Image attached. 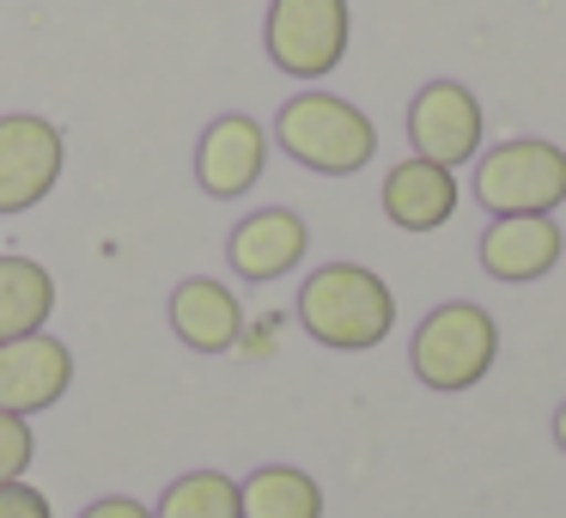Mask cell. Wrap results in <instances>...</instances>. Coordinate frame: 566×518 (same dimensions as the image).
Masks as SVG:
<instances>
[{"instance_id":"6da1fadb","label":"cell","mask_w":566,"mask_h":518,"mask_svg":"<svg viewBox=\"0 0 566 518\" xmlns=\"http://www.w3.org/2000/svg\"><path fill=\"white\" fill-rule=\"evenodd\" d=\"M298 323L335 354H366L396 330V293L366 262H323L298 287Z\"/></svg>"},{"instance_id":"7a4b0ae2","label":"cell","mask_w":566,"mask_h":518,"mask_svg":"<svg viewBox=\"0 0 566 518\" xmlns=\"http://www.w3.org/2000/svg\"><path fill=\"white\" fill-rule=\"evenodd\" d=\"M274 141L286 159L323 177H354L378 159V128L359 104L335 99V92H298L274 111Z\"/></svg>"},{"instance_id":"3957f363","label":"cell","mask_w":566,"mask_h":518,"mask_svg":"<svg viewBox=\"0 0 566 518\" xmlns=\"http://www.w3.org/2000/svg\"><path fill=\"white\" fill-rule=\"evenodd\" d=\"M493 354H500V323L488 318L469 299H451V305L427 311L408 342V366L427 391H469L493 372Z\"/></svg>"},{"instance_id":"277c9868","label":"cell","mask_w":566,"mask_h":518,"mask_svg":"<svg viewBox=\"0 0 566 518\" xmlns=\"http://www.w3.org/2000/svg\"><path fill=\"white\" fill-rule=\"evenodd\" d=\"M475 201L505 220V214H554L566 201V147L554 141H500L475 159Z\"/></svg>"},{"instance_id":"5b68a950","label":"cell","mask_w":566,"mask_h":518,"mask_svg":"<svg viewBox=\"0 0 566 518\" xmlns=\"http://www.w3.org/2000/svg\"><path fill=\"white\" fill-rule=\"evenodd\" d=\"M347 38H354V19H347V0H269V62L293 80H323L329 68H342Z\"/></svg>"},{"instance_id":"8992f818","label":"cell","mask_w":566,"mask_h":518,"mask_svg":"<svg viewBox=\"0 0 566 518\" xmlns=\"http://www.w3.org/2000/svg\"><path fill=\"white\" fill-rule=\"evenodd\" d=\"M67 165V135L38 111H7L0 116V214H31L43 208Z\"/></svg>"},{"instance_id":"52a82bcc","label":"cell","mask_w":566,"mask_h":518,"mask_svg":"<svg viewBox=\"0 0 566 518\" xmlns=\"http://www.w3.org/2000/svg\"><path fill=\"white\" fill-rule=\"evenodd\" d=\"M408 141H415V159L432 165H469L481 153V99L457 80H432L408 99Z\"/></svg>"},{"instance_id":"ba28073f","label":"cell","mask_w":566,"mask_h":518,"mask_svg":"<svg viewBox=\"0 0 566 518\" xmlns=\"http://www.w3.org/2000/svg\"><path fill=\"white\" fill-rule=\"evenodd\" d=\"M269 172V128L244 111H226L201 128L196 141V184L208 189L213 201H238L262 184Z\"/></svg>"},{"instance_id":"9c48e42d","label":"cell","mask_w":566,"mask_h":518,"mask_svg":"<svg viewBox=\"0 0 566 518\" xmlns=\"http://www.w3.org/2000/svg\"><path fill=\"white\" fill-rule=\"evenodd\" d=\"M74 384V354L55 335H19L0 348V408L7 415H43L55 408Z\"/></svg>"},{"instance_id":"30bf717a","label":"cell","mask_w":566,"mask_h":518,"mask_svg":"<svg viewBox=\"0 0 566 518\" xmlns=\"http://www.w3.org/2000/svg\"><path fill=\"white\" fill-rule=\"evenodd\" d=\"M305 250H311V226L298 220L293 208H256L232 226V238H226V262H232V274L250 287L293 274L298 262H305Z\"/></svg>"},{"instance_id":"8fae6325","label":"cell","mask_w":566,"mask_h":518,"mask_svg":"<svg viewBox=\"0 0 566 518\" xmlns=\"http://www.w3.org/2000/svg\"><path fill=\"white\" fill-rule=\"evenodd\" d=\"M566 238L554 226V214H505L481 232V269L493 281L517 287V281H542V274L560 262Z\"/></svg>"},{"instance_id":"7c38bea8","label":"cell","mask_w":566,"mask_h":518,"mask_svg":"<svg viewBox=\"0 0 566 518\" xmlns=\"http://www.w3.org/2000/svg\"><path fill=\"white\" fill-rule=\"evenodd\" d=\"M171 330H177V342L196 348V354H232L238 335H244V305H238V293L226 281L189 274L171 293Z\"/></svg>"},{"instance_id":"4fadbf2b","label":"cell","mask_w":566,"mask_h":518,"mask_svg":"<svg viewBox=\"0 0 566 518\" xmlns=\"http://www.w3.org/2000/svg\"><path fill=\"white\" fill-rule=\"evenodd\" d=\"M384 214L402 232H439L457 214V172L432 159H402L384 177Z\"/></svg>"},{"instance_id":"5bb4252c","label":"cell","mask_w":566,"mask_h":518,"mask_svg":"<svg viewBox=\"0 0 566 518\" xmlns=\"http://www.w3.org/2000/svg\"><path fill=\"white\" fill-rule=\"evenodd\" d=\"M55 311V274L31 257H0V348L38 335Z\"/></svg>"},{"instance_id":"9a60e30c","label":"cell","mask_w":566,"mask_h":518,"mask_svg":"<svg viewBox=\"0 0 566 518\" xmlns=\"http://www.w3.org/2000/svg\"><path fill=\"white\" fill-rule=\"evenodd\" d=\"M244 518H323V488L293 464H262L238 481Z\"/></svg>"},{"instance_id":"2e32d148","label":"cell","mask_w":566,"mask_h":518,"mask_svg":"<svg viewBox=\"0 0 566 518\" xmlns=\"http://www.w3.org/2000/svg\"><path fill=\"white\" fill-rule=\"evenodd\" d=\"M153 518H244V500H238L232 476H220V469H189V476H177L159 494V512Z\"/></svg>"},{"instance_id":"e0dca14e","label":"cell","mask_w":566,"mask_h":518,"mask_svg":"<svg viewBox=\"0 0 566 518\" xmlns=\"http://www.w3.org/2000/svg\"><path fill=\"white\" fill-rule=\"evenodd\" d=\"M31 457H38V439H31L25 415H7V408H0V488L25 476Z\"/></svg>"},{"instance_id":"ac0fdd59","label":"cell","mask_w":566,"mask_h":518,"mask_svg":"<svg viewBox=\"0 0 566 518\" xmlns=\"http://www.w3.org/2000/svg\"><path fill=\"white\" fill-rule=\"evenodd\" d=\"M0 518H55V512L31 481H7V488H0Z\"/></svg>"},{"instance_id":"d6986e66","label":"cell","mask_w":566,"mask_h":518,"mask_svg":"<svg viewBox=\"0 0 566 518\" xmlns=\"http://www.w3.org/2000/svg\"><path fill=\"white\" fill-rule=\"evenodd\" d=\"M80 518H153V506L128 500V494H104V500H92Z\"/></svg>"},{"instance_id":"ffe728a7","label":"cell","mask_w":566,"mask_h":518,"mask_svg":"<svg viewBox=\"0 0 566 518\" xmlns=\"http://www.w3.org/2000/svg\"><path fill=\"white\" fill-rule=\"evenodd\" d=\"M554 445H560V452H566V403L554 408Z\"/></svg>"}]
</instances>
